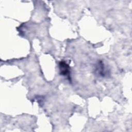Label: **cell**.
I'll return each instance as SVG.
<instances>
[{"label":"cell","mask_w":132,"mask_h":132,"mask_svg":"<svg viewBox=\"0 0 132 132\" xmlns=\"http://www.w3.org/2000/svg\"><path fill=\"white\" fill-rule=\"evenodd\" d=\"M59 69L60 74L64 76H67L69 75V65L65 62V61H61L59 63Z\"/></svg>","instance_id":"6da1fadb"}]
</instances>
